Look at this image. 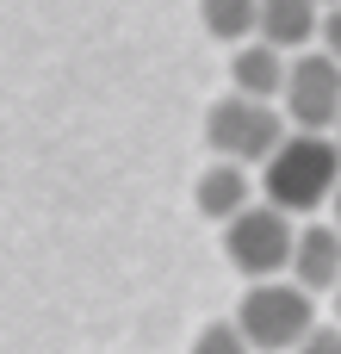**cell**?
<instances>
[{"label":"cell","mask_w":341,"mask_h":354,"mask_svg":"<svg viewBox=\"0 0 341 354\" xmlns=\"http://www.w3.org/2000/svg\"><path fill=\"white\" fill-rule=\"evenodd\" d=\"M286 131H292L286 112H280L273 100H249V93H224V100L205 112V143H211V156L242 162V168H261V162L280 149Z\"/></svg>","instance_id":"cell-3"},{"label":"cell","mask_w":341,"mask_h":354,"mask_svg":"<svg viewBox=\"0 0 341 354\" xmlns=\"http://www.w3.org/2000/svg\"><path fill=\"white\" fill-rule=\"evenodd\" d=\"M193 205H199V218H211V224H230L242 205H255V174L242 168V162H211L199 180H193Z\"/></svg>","instance_id":"cell-7"},{"label":"cell","mask_w":341,"mask_h":354,"mask_svg":"<svg viewBox=\"0 0 341 354\" xmlns=\"http://www.w3.org/2000/svg\"><path fill=\"white\" fill-rule=\"evenodd\" d=\"M186 354H249V336L236 330V317H224V324H205Z\"/></svg>","instance_id":"cell-11"},{"label":"cell","mask_w":341,"mask_h":354,"mask_svg":"<svg viewBox=\"0 0 341 354\" xmlns=\"http://www.w3.org/2000/svg\"><path fill=\"white\" fill-rule=\"evenodd\" d=\"M317 44H323V50H329V56L341 62V6H323V25H317Z\"/></svg>","instance_id":"cell-13"},{"label":"cell","mask_w":341,"mask_h":354,"mask_svg":"<svg viewBox=\"0 0 341 354\" xmlns=\"http://www.w3.org/2000/svg\"><path fill=\"white\" fill-rule=\"evenodd\" d=\"M317 6H341V0H317Z\"/></svg>","instance_id":"cell-16"},{"label":"cell","mask_w":341,"mask_h":354,"mask_svg":"<svg viewBox=\"0 0 341 354\" xmlns=\"http://www.w3.org/2000/svg\"><path fill=\"white\" fill-rule=\"evenodd\" d=\"M335 324H341V286H335Z\"/></svg>","instance_id":"cell-15"},{"label":"cell","mask_w":341,"mask_h":354,"mask_svg":"<svg viewBox=\"0 0 341 354\" xmlns=\"http://www.w3.org/2000/svg\"><path fill=\"white\" fill-rule=\"evenodd\" d=\"M199 19L224 44H249L255 37V19H261V0H199Z\"/></svg>","instance_id":"cell-10"},{"label":"cell","mask_w":341,"mask_h":354,"mask_svg":"<svg viewBox=\"0 0 341 354\" xmlns=\"http://www.w3.org/2000/svg\"><path fill=\"white\" fill-rule=\"evenodd\" d=\"M335 143H341V118H335Z\"/></svg>","instance_id":"cell-17"},{"label":"cell","mask_w":341,"mask_h":354,"mask_svg":"<svg viewBox=\"0 0 341 354\" xmlns=\"http://www.w3.org/2000/svg\"><path fill=\"white\" fill-rule=\"evenodd\" d=\"M317 292H304L292 274L280 280H249V292H242V305H236V330L249 336V348L261 354H292L311 330H317V305H311Z\"/></svg>","instance_id":"cell-2"},{"label":"cell","mask_w":341,"mask_h":354,"mask_svg":"<svg viewBox=\"0 0 341 354\" xmlns=\"http://www.w3.org/2000/svg\"><path fill=\"white\" fill-rule=\"evenodd\" d=\"M304 292H335L341 286V230L335 224H304L292 236V268H286Z\"/></svg>","instance_id":"cell-6"},{"label":"cell","mask_w":341,"mask_h":354,"mask_svg":"<svg viewBox=\"0 0 341 354\" xmlns=\"http://www.w3.org/2000/svg\"><path fill=\"white\" fill-rule=\"evenodd\" d=\"M292 236H298V224H292V212H280L273 199L242 205V212L224 224V261H230L242 280H273V274L292 268Z\"/></svg>","instance_id":"cell-4"},{"label":"cell","mask_w":341,"mask_h":354,"mask_svg":"<svg viewBox=\"0 0 341 354\" xmlns=\"http://www.w3.org/2000/svg\"><path fill=\"white\" fill-rule=\"evenodd\" d=\"M292 354H341V324H317Z\"/></svg>","instance_id":"cell-12"},{"label":"cell","mask_w":341,"mask_h":354,"mask_svg":"<svg viewBox=\"0 0 341 354\" xmlns=\"http://www.w3.org/2000/svg\"><path fill=\"white\" fill-rule=\"evenodd\" d=\"M335 187H341V143L329 131H286L280 149L261 162V193L292 218L329 205Z\"/></svg>","instance_id":"cell-1"},{"label":"cell","mask_w":341,"mask_h":354,"mask_svg":"<svg viewBox=\"0 0 341 354\" xmlns=\"http://www.w3.org/2000/svg\"><path fill=\"white\" fill-rule=\"evenodd\" d=\"M286 68H292V56L273 50L267 37H249V44H236V56H230V81H236V93H249V100H273V106H280V87H286Z\"/></svg>","instance_id":"cell-8"},{"label":"cell","mask_w":341,"mask_h":354,"mask_svg":"<svg viewBox=\"0 0 341 354\" xmlns=\"http://www.w3.org/2000/svg\"><path fill=\"white\" fill-rule=\"evenodd\" d=\"M317 25H323V6L317 0H261V19H255V37H267L273 50H311L317 44Z\"/></svg>","instance_id":"cell-9"},{"label":"cell","mask_w":341,"mask_h":354,"mask_svg":"<svg viewBox=\"0 0 341 354\" xmlns=\"http://www.w3.org/2000/svg\"><path fill=\"white\" fill-rule=\"evenodd\" d=\"M329 224H335V230H341V187H335V193H329Z\"/></svg>","instance_id":"cell-14"},{"label":"cell","mask_w":341,"mask_h":354,"mask_svg":"<svg viewBox=\"0 0 341 354\" xmlns=\"http://www.w3.org/2000/svg\"><path fill=\"white\" fill-rule=\"evenodd\" d=\"M280 112H286L292 131H335V118H341V62L323 44L292 56L286 87H280Z\"/></svg>","instance_id":"cell-5"}]
</instances>
